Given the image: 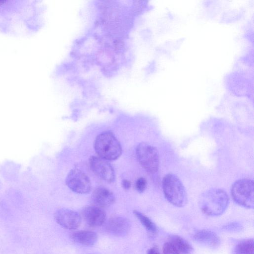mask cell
Masks as SVG:
<instances>
[{"mask_svg": "<svg viewBox=\"0 0 254 254\" xmlns=\"http://www.w3.org/2000/svg\"><path fill=\"white\" fill-rule=\"evenodd\" d=\"M123 187L126 189L128 190L130 188V182L127 180H123L122 183Z\"/></svg>", "mask_w": 254, "mask_h": 254, "instance_id": "obj_19", "label": "cell"}, {"mask_svg": "<svg viewBox=\"0 0 254 254\" xmlns=\"http://www.w3.org/2000/svg\"><path fill=\"white\" fill-rule=\"evenodd\" d=\"M170 242L178 250L180 254H190L193 249L191 246L185 239L176 235H171L168 238Z\"/></svg>", "mask_w": 254, "mask_h": 254, "instance_id": "obj_14", "label": "cell"}, {"mask_svg": "<svg viewBox=\"0 0 254 254\" xmlns=\"http://www.w3.org/2000/svg\"><path fill=\"white\" fill-rule=\"evenodd\" d=\"M81 216L85 222L91 227L102 225L106 218V212L104 210L95 205L85 207L82 210Z\"/></svg>", "mask_w": 254, "mask_h": 254, "instance_id": "obj_9", "label": "cell"}, {"mask_svg": "<svg viewBox=\"0 0 254 254\" xmlns=\"http://www.w3.org/2000/svg\"><path fill=\"white\" fill-rule=\"evenodd\" d=\"M67 186L73 191L80 194L89 192L91 183L86 174L77 169L71 170L65 179Z\"/></svg>", "mask_w": 254, "mask_h": 254, "instance_id": "obj_6", "label": "cell"}, {"mask_svg": "<svg viewBox=\"0 0 254 254\" xmlns=\"http://www.w3.org/2000/svg\"><path fill=\"white\" fill-rule=\"evenodd\" d=\"M133 213L147 231L152 233L157 231L156 225L149 217L137 210H134Z\"/></svg>", "mask_w": 254, "mask_h": 254, "instance_id": "obj_16", "label": "cell"}, {"mask_svg": "<svg viewBox=\"0 0 254 254\" xmlns=\"http://www.w3.org/2000/svg\"><path fill=\"white\" fill-rule=\"evenodd\" d=\"M163 254H180L176 247L169 241L166 242L163 246Z\"/></svg>", "mask_w": 254, "mask_h": 254, "instance_id": "obj_17", "label": "cell"}, {"mask_svg": "<svg viewBox=\"0 0 254 254\" xmlns=\"http://www.w3.org/2000/svg\"><path fill=\"white\" fill-rule=\"evenodd\" d=\"M131 227L130 222L127 218L116 216L110 218L107 222L106 229L110 234L122 237L128 233Z\"/></svg>", "mask_w": 254, "mask_h": 254, "instance_id": "obj_10", "label": "cell"}, {"mask_svg": "<svg viewBox=\"0 0 254 254\" xmlns=\"http://www.w3.org/2000/svg\"><path fill=\"white\" fill-rule=\"evenodd\" d=\"M136 155L138 162L146 171L150 173L157 172L159 157L155 147L146 142H141L136 147Z\"/></svg>", "mask_w": 254, "mask_h": 254, "instance_id": "obj_5", "label": "cell"}, {"mask_svg": "<svg viewBox=\"0 0 254 254\" xmlns=\"http://www.w3.org/2000/svg\"><path fill=\"white\" fill-rule=\"evenodd\" d=\"M89 164L92 171L101 179L108 183L115 180L114 170L107 160L99 156H91Z\"/></svg>", "mask_w": 254, "mask_h": 254, "instance_id": "obj_7", "label": "cell"}, {"mask_svg": "<svg viewBox=\"0 0 254 254\" xmlns=\"http://www.w3.org/2000/svg\"><path fill=\"white\" fill-rule=\"evenodd\" d=\"M98 156L107 161L115 160L122 154V147L116 136L109 131L100 133L94 142Z\"/></svg>", "mask_w": 254, "mask_h": 254, "instance_id": "obj_3", "label": "cell"}, {"mask_svg": "<svg viewBox=\"0 0 254 254\" xmlns=\"http://www.w3.org/2000/svg\"><path fill=\"white\" fill-rule=\"evenodd\" d=\"M70 238L75 243L85 246H93L98 240L97 234L88 230L74 232L70 234Z\"/></svg>", "mask_w": 254, "mask_h": 254, "instance_id": "obj_13", "label": "cell"}, {"mask_svg": "<svg viewBox=\"0 0 254 254\" xmlns=\"http://www.w3.org/2000/svg\"><path fill=\"white\" fill-rule=\"evenodd\" d=\"M192 239L195 242L211 249L218 247L221 243L220 238L212 231L199 230L193 235Z\"/></svg>", "mask_w": 254, "mask_h": 254, "instance_id": "obj_11", "label": "cell"}, {"mask_svg": "<svg viewBox=\"0 0 254 254\" xmlns=\"http://www.w3.org/2000/svg\"><path fill=\"white\" fill-rule=\"evenodd\" d=\"M232 254H254V239H245L238 243L234 247Z\"/></svg>", "mask_w": 254, "mask_h": 254, "instance_id": "obj_15", "label": "cell"}, {"mask_svg": "<svg viewBox=\"0 0 254 254\" xmlns=\"http://www.w3.org/2000/svg\"><path fill=\"white\" fill-rule=\"evenodd\" d=\"M91 198L94 205L101 208L109 206L115 201L114 193L103 187L96 188L92 194Z\"/></svg>", "mask_w": 254, "mask_h": 254, "instance_id": "obj_12", "label": "cell"}, {"mask_svg": "<svg viewBox=\"0 0 254 254\" xmlns=\"http://www.w3.org/2000/svg\"><path fill=\"white\" fill-rule=\"evenodd\" d=\"M146 181L142 177L138 178L135 183L136 189L139 192H143L146 188Z\"/></svg>", "mask_w": 254, "mask_h": 254, "instance_id": "obj_18", "label": "cell"}, {"mask_svg": "<svg viewBox=\"0 0 254 254\" xmlns=\"http://www.w3.org/2000/svg\"><path fill=\"white\" fill-rule=\"evenodd\" d=\"M162 188L167 200L177 207L186 205L188 197L185 188L179 178L173 174H168L163 178Z\"/></svg>", "mask_w": 254, "mask_h": 254, "instance_id": "obj_2", "label": "cell"}, {"mask_svg": "<svg viewBox=\"0 0 254 254\" xmlns=\"http://www.w3.org/2000/svg\"><path fill=\"white\" fill-rule=\"evenodd\" d=\"M54 217L57 223L68 230L77 228L81 223V216L75 211L68 208H61L56 211Z\"/></svg>", "mask_w": 254, "mask_h": 254, "instance_id": "obj_8", "label": "cell"}, {"mask_svg": "<svg viewBox=\"0 0 254 254\" xmlns=\"http://www.w3.org/2000/svg\"><path fill=\"white\" fill-rule=\"evenodd\" d=\"M231 195L238 205L247 208L254 206V182L249 179H242L235 182L231 187Z\"/></svg>", "mask_w": 254, "mask_h": 254, "instance_id": "obj_4", "label": "cell"}, {"mask_svg": "<svg viewBox=\"0 0 254 254\" xmlns=\"http://www.w3.org/2000/svg\"><path fill=\"white\" fill-rule=\"evenodd\" d=\"M147 254H160V253L156 247H153L148 250Z\"/></svg>", "mask_w": 254, "mask_h": 254, "instance_id": "obj_20", "label": "cell"}, {"mask_svg": "<svg viewBox=\"0 0 254 254\" xmlns=\"http://www.w3.org/2000/svg\"><path fill=\"white\" fill-rule=\"evenodd\" d=\"M198 204L203 213L210 216H217L225 211L229 204V196L222 189H211L202 193Z\"/></svg>", "mask_w": 254, "mask_h": 254, "instance_id": "obj_1", "label": "cell"}]
</instances>
